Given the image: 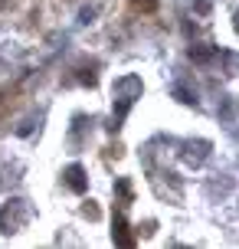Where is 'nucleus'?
Returning a JSON list of instances; mask_svg holds the SVG:
<instances>
[{
	"label": "nucleus",
	"instance_id": "1",
	"mask_svg": "<svg viewBox=\"0 0 239 249\" xmlns=\"http://www.w3.org/2000/svg\"><path fill=\"white\" fill-rule=\"evenodd\" d=\"M66 184L72 187L76 194H82V190H85V171H82L79 164H72V167L66 171Z\"/></svg>",
	"mask_w": 239,
	"mask_h": 249
},
{
	"label": "nucleus",
	"instance_id": "2",
	"mask_svg": "<svg viewBox=\"0 0 239 249\" xmlns=\"http://www.w3.org/2000/svg\"><path fill=\"white\" fill-rule=\"evenodd\" d=\"M115 226H118V233H115V239H118L121 246H131V243H135V236L128 233V223H125V216H118V220H115Z\"/></svg>",
	"mask_w": 239,
	"mask_h": 249
}]
</instances>
